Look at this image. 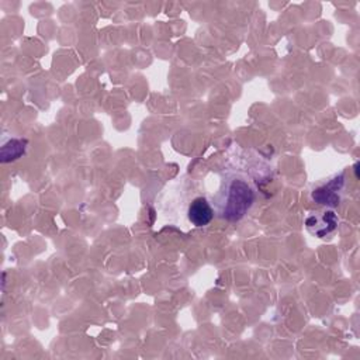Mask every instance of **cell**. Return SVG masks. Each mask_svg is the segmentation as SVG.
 Listing matches in <instances>:
<instances>
[{"instance_id": "1", "label": "cell", "mask_w": 360, "mask_h": 360, "mask_svg": "<svg viewBox=\"0 0 360 360\" xmlns=\"http://www.w3.org/2000/svg\"><path fill=\"white\" fill-rule=\"evenodd\" d=\"M215 214L229 222L240 221L256 201V188L239 173L226 174L214 194Z\"/></svg>"}, {"instance_id": "2", "label": "cell", "mask_w": 360, "mask_h": 360, "mask_svg": "<svg viewBox=\"0 0 360 360\" xmlns=\"http://www.w3.org/2000/svg\"><path fill=\"white\" fill-rule=\"evenodd\" d=\"M343 187H345V174L339 173V174H335L332 179H329L328 183L316 187L311 195L315 202L333 208L340 204Z\"/></svg>"}, {"instance_id": "3", "label": "cell", "mask_w": 360, "mask_h": 360, "mask_svg": "<svg viewBox=\"0 0 360 360\" xmlns=\"http://www.w3.org/2000/svg\"><path fill=\"white\" fill-rule=\"evenodd\" d=\"M339 224V218L333 210H323L305 219V226L309 233L316 238H325L330 235Z\"/></svg>"}, {"instance_id": "4", "label": "cell", "mask_w": 360, "mask_h": 360, "mask_svg": "<svg viewBox=\"0 0 360 360\" xmlns=\"http://www.w3.org/2000/svg\"><path fill=\"white\" fill-rule=\"evenodd\" d=\"M214 208L205 197H195L187 210L188 221L195 226H205L214 218Z\"/></svg>"}, {"instance_id": "5", "label": "cell", "mask_w": 360, "mask_h": 360, "mask_svg": "<svg viewBox=\"0 0 360 360\" xmlns=\"http://www.w3.org/2000/svg\"><path fill=\"white\" fill-rule=\"evenodd\" d=\"M27 149V141L20 138H10L6 142H3L0 149V160L3 163L15 160L21 158L25 153Z\"/></svg>"}]
</instances>
